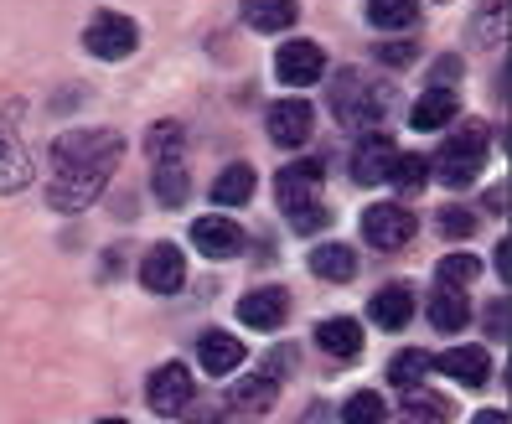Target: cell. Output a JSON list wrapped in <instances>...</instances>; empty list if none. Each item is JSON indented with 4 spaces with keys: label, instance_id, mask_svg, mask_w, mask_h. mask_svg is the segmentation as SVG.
Masks as SVG:
<instances>
[{
    "label": "cell",
    "instance_id": "1",
    "mask_svg": "<svg viewBox=\"0 0 512 424\" xmlns=\"http://www.w3.org/2000/svg\"><path fill=\"white\" fill-rule=\"evenodd\" d=\"M145 150H150V192H156V202L161 207H187V197H192V166H187L182 125H176V119L150 125Z\"/></svg>",
    "mask_w": 512,
    "mask_h": 424
},
{
    "label": "cell",
    "instance_id": "2",
    "mask_svg": "<svg viewBox=\"0 0 512 424\" xmlns=\"http://www.w3.org/2000/svg\"><path fill=\"white\" fill-rule=\"evenodd\" d=\"M388 104H394V94H388L378 78L357 73V68H342L337 83H331V114H337L347 130H373L388 114Z\"/></svg>",
    "mask_w": 512,
    "mask_h": 424
},
{
    "label": "cell",
    "instance_id": "3",
    "mask_svg": "<svg viewBox=\"0 0 512 424\" xmlns=\"http://www.w3.org/2000/svg\"><path fill=\"white\" fill-rule=\"evenodd\" d=\"M430 166H435V176L445 181V187H471V181L481 176V166H487V125L450 130Z\"/></svg>",
    "mask_w": 512,
    "mask_h": 424
},
{
    "label": "cell",
    "instance_id": "4",
    "mask_svg": "<svg viewBox=\"0 0 512 424\" xmlns=\"http://www.w3.org/2000/svg\"><path fill=\"white\" fill-rule=\"evenodd\" d=\"M114 166L109 161H94V166H57L52 181H47V207L52 212H83L104 187H109Z\"/></svg>",
    "mask_w": 512,
    "mask_h": 424
},
{
    "label": "cell",
    "instance_id": "5",
    "mask_svg": "<svg viewBox=\"0 0 512 424\" xmlns=\"http://www.w3.org/2000/svg\"><path fill=\"white\" fill-rule=\"evenodd\" d=\"M119 130H68L52 140V166H94V161H109L119 166Z\"/></svg>",
    "mask_w": 512,
    "mask_h": 424
},
{
    "label": "cell",
    "instance_id": "6",
    "mask_svg": "<svg viewBox=\"0 0 512 424\" xmlns=\"http://www.w3.org/2000/svg\"><path fill=\"white\" fill-rule=\"evenodd\" d=\"M83 47H88V57H99V63H125V57L140 47V26L130 16H119V11H104V16L88 21Z\"/></svg>",
    "mask_w": 512,
    "mask_h": 424
},
{
    "label": "cell",
    "instance_id": "7",
    "mask_svg": "<svg viewBox=\"0 0 512 424\" xmlns=\"http://www.w3.org/2000/svg\"><path fill=\"white\" fill-rule=\"evenodd\" d=\"M414 212L399 207V202H373L363 212V238H368V249H404L409 238H414Z\"/></svg>",
    "mask_w": 512,
    "mask_h": 424
},
{
    "label": "cell",
    "instance_id": "8",
    "mask_svg": "<svg viewBox=\"0 0 512 424\" xmlns=\"http://www.w3.org/2000/svg\"><path fill=\"white\" fill-rule=\"evenodd\" d=\"M145 399L156 414H182L192 404V368L187 362H161L145 383Z\"/></svg>",
    "mask_w": 512,
    "mask_h": 424
},
{
    "label": "cell",
    "instance_id": "9",
    "mask_svg": "<svg viewBox=\"0 0 512 424\" xmlns=\"http://www.w3.org/2000/svg\"><path fill=\"white\" fill-rule=\"evenodd\" d=\"M394 140H388L383 130H363L352 145V181L357 187H378V181H388V166H394Z\"/></svg>",
    "mask_w": 512,
    "mask_h": 424
},
{
    "label": "cell",
    "instance_id": "10",
    "mask_svg": "<svg viewBox=\"0 0 512 424\" xmlns=\"http://www.w3.org/2000/svg\"><path fill=\"white\" fill-rule=\"evenodd\" d=\"M140 280L150 295H176L187 280V254L176 249V244H156V249H145L140 259Z\"/></svg>",
    "mask_w": 512,
    "mask_h": 424
},
{
    "label": "cell",
    "instance_id": "11",
    "mask_svg": "<svg viewBox=\"0 0 512 424\" xmlns=\"http://www.w3.org/2000/svg\"><path fill=\"white\" fill-rule=\"evenodd\" d=\"M269 140L275 145H285V150H295V145H306L311 140V130H316V109L306 104V99H280L275 109H269Z\"/></svg>",
    "mask_w": 512,
    "mask_h": 424
},
{
    "label": "cell",
    "instance_id": "12",
    "mask_svg": "<svg viewBox=\"0 0 512 424\" xmlns=\"http://www.w3.org/2000/svg\"><path fill=\"white\" fill-rule=\"evenodd\" d=\"M192 249L202 254V259H238L244 254V228H238L233 218H197L192 223Z\"/></svg>",
    "mask_w": 512,
    "mask_h": 424
},
{
    "label": "cell",
    "instance_id": "13",
    "mask_svg": "<svg viewBox=\"0 0 512 424\" xmlns=\"http://www.w3.org/2000/svg\"><path fill=\"white\" fill-rule=\"evenodd\" d=\"M326 73V52L316 42H280L275 52V78L290 83V88H306Z\"/></svg>",
    "mask_w": 512,
    "mask_h": 424
},
{
    "label": "cell",
    "instance_id": "14",
    "mask_svg": "<svg viewBox=\"0 0 512 424\" xmlns=\"http://www.w3.org/2000/svg\"><path fill=\"white\" fill-rule=\"evenodd\" d=\"M285 316H290V295L280 285H259L238 300V321L249 331H275V326H285Z\"/></svg>",
    "mask_w": 512,
    "mask_h": 424
},
{
    "label": "cell",
    "instance_id": "15",
    "mask_svg": "<svg viewBox=\"0 0 512 424\" xmlns=\"http://www.w3.org/2000/svg\"><path fill=\"white\" fill-rule=\"evenodd\" d=\"M275 197H280L285 212L316 202V197H321V161H290V166L275 176Z\"/></svg>",
    "mask_w": 512,
    "mask_h": 424
},
{
    "label": "cell",
    "instance_id": "16",
    "mask_svg": "<svg viewBox=\"0 0 512 424\" xmlns=\"http://www.w3.org/2000/svg\"><path fill=\"white\" fill-rule=\"evenodd\" d=\"M197 362H202V373L228 378V373L244 368V342H238L233 331H202V342H197Z\"/></svg>",
    "mask_w": 512,
    "mask_h": 424
},
{
    "label": "cell",
    "instance_id": "17",
    "mask_svg": "<svg viewBox=\"0 0 512 424\" xmlns=\"http://www.w3.org/2000/svg\"><path fill=\"white\" fill-rule=\"evenodd\" d=\"M461 114V99H456V88H425V94L414 99V109H409V125L414 130H440V125H450V119Z\"/></svg>",
    "mask_w": 512,
    "mask_h": 424
},
{
    "label": "cell",
    "instance_id": "18",
    "mask_svg": "<svg viewBox=\"0 0 512 424\" xmlns=\"http://www.w3.org/2000/svg\"><path fill=\"white\" fill-rule=\"evenodd\" d=\"M368 316H373V326H383V331H404L409 316H414V290H409L404 280H399V285H383V290L373 295Z\"/></svg>",
    "mask_w": 512,
    "mask_h": 424
},
{
    "label": "cell",
    "instance_id": "19",
    "mask_svg": "<svg viewBox=\"0 0 512 424\" xmlns=\"http://www.w3.org/2000/svg\"><path fill=\"white\" fill-rule=\"evenodd\" d=\"M440 373H450L461 388H481L492 378V357H487V347H450L440 357Z\"/></svg>",
    "mask_w": 512,
    "mask_h": 424
},
{
    "label": "cell",
    "instance_id": "20",
    "mask_svg": "<svg viewBox=\"0 0 512 424\" xmlns=\"http://www.w3.org/2000/svg\"><path fill=\"white\" fill-rule=\"evenodd\" d=\"M306 264H311L316 280H331V285L357 280V249H352V244H316Z\"/></svg>",
    "mask_w": 512,
    "mask_h": 424
},
{
    "label": "cell",
    "instance_id": "21",
    "mask_svg": "<svg viewBox=\"0 0 512 424\" xmlns=\"http://www.w3.org/2000/svg\"><path fill=\"white\" fill-rule=\"evenodd\" d=\"M316 347L347 362V357L363 352V326H357L352 316H326V321L316 326Z\"/></svg>",
    "mask_w": 512,
    "mask_h": 424
},
{
    "label": "cell",
    "instance_id": "22",
    "mask_svg": "<svg viewBox=\"0 0 512 424\" xmlns=\"http://www.w3.org/2000/svg\"><path fill=\"white\" fill-rule=\"evenodd\" d=\"M244 21L254 26V32L275 37V32H290V26L300 21V6L295 0H244Z\"/></svg>",
    "mask_w": 512,
    "mask_h": 424
},
{
    "label": "cell",
    "instance_id": "23",
    "mask_svg": "<svg viewBox=\"0 0 512 424\" xmlns=\"http://www.w3.org/2000/svg\"><path fill=\"white\" fill-rule=\"evenodd\" d=\"M466 321H471L466 290H461V285H440V290L430 295V326H435V331H461Z\"/></svg>",
    "mask_w": 512,
    "mask_h": 424
},
{
    "label": "cell",
    "instance_id": "24",
    "mask_svg": "<svg viewBox=\"0 0 512 424\" xmlns=\"http://www.w3.org/2000/svg\"><path fill=\"white\" fill-rule=\"evenodd\" d=\"M26 181H32V156L0 130V192H21Z\"/></svg>",
    "mask_w": 512,
    "mask_h": 424
},
{
    "label": "cell",
    "instance_id": "25",
    "mask_svg": "<svg viewBox=\"0 0 512 424\" xmlns=\"http://www.w3.org/2000/svg\"><path fill=\"white\" fill-rule=\"evenodd\" d=\"M249 197H254V166L233 161V166L213 181V202H218V207H244Z\"/></svg>",
    "mask_w": 512,
    "mask_h": 424
},
{
    "label": "cell",
    "instance_id": "26",
    "mask_svg": "<svg viewBox=\"0 0 512 424\" xmlns=\"http://www.w3.org/2000/svg\"><path fill=\"white\" fill-rule=\"evenodd\" d=\"M430 373H435V357L419 352V347H404L394 362H388V383H399V388H419Z\"/></svg>",
    "mask_w": 512,
    "mask_h": 424
},
{
    "label": "cell",
    "instance_id": "27",
    "mask_svg": "<svg viewBox=\"0 0 512 424\" xmlns=\"http://www.w3.org/2000/svg\"><path fill=\"white\" fill-rule=\"evenodd\" d=\"M419 16V0H368V21L378 32H404Z\"/></svg>",
    "mask_w": 512,
    "mask_h": 424
},
{
    "label": "cell",
    "instance_id": "28",
    "mask_svg": "<svg viewBox=\"0 0 512 424\" xmlns=\"http://www.w3.org/2000/svg\"><path fill=\"white\" fill-rule=\"evenodd\" d=\"M342 424H388V409H383V393L363 388L352 393V399L342 404Z\"/></svg>",
    "mask_w": 512,
    "mask_h": 424
},
{
    "label": "cell",
    "instance_id": "29",
    "mask_svg": "<svg viewBox=\"0 0 512 424\" xmlns=\"http://www.w3.org/2000/svg\"><path fill=\"white\" fill-rule=\"evenodd\" d=\"M388 181H394L399 192H419L430 181V161L425 156H394V166H388Z\"/></svg>",
    "mask_w": 512,
    "mask_h": 424
},
{
    "label": "cell",
    "instance_id": "30",
    "mask_svg": "<svg viewBox=\"0 0 512 424\" xmlns=\"http://www.w3.org/2000/svg\"><path fill=\"white\" fill-rule=\"evenodd\" d=\"M275 393H280V378L259 373V378H249V383L233 388V404H238V409H264L269 399H275Z\"/></svg>",
    "mask_w": 512,
    "mask_h": 424
},
{
    "label": "cell",
    "instance_id": "31",
    "mask_svg": "<svg viewBox=\"0 0 512 424\" xmlns=\"http://www.w3.org/2000/svg\"><path fill=\"white\" fill-rule=\"evenodd\" d=\"M481 275V259L476 254H445L440 259V285H471Z\"/></svg>",
    "mask_w": 512,
    "mask_h": 424
},
{
    "label": "cell",
    "instance_id": "32",
    "mask_svg": "<svg viewBox=\"0 0 512 424\" xmlns=\"http://www.w3.org/2000/svg\"><path fill=\"white\" fill-rule=\"evenodd\" d=\"M450 419V404L445 399H414L409 409H399L394 424H445Z\"/></svg>",
    "mask_w": 512,
    "mask_h": 424
},
{
    "label": "cell",
    "instance_id": "33",
    "mask_svg": "<svg viewBox=\"0 0 512 424\" xmlns=\"http://www.w3.org/2000/svg\"><path fill=\"white\" fill-rule=\"evenodd\" d=\"M285 218H290V228L295 233H321L326 223H331V207L316 197V202H306V207H295V212H285Z\"/></svg>",
    "mask_w": 512,
    "mask_h": 424
},
{
    "label": "cell",
    "instance_id": "34",
    "mask_svg": "<svg viewBox=\"0 0 512 424\" xmlns=\"http://www.w3.org/2000/svg\"><path fill=\"white\" fill-rule=\"evenodd\" d=\"M440 233L445 238H471L476 233V212L471 207H445L440 212Z\"/></svg>",
    "mask_w": 512,
    "mask_h": 424
},
{
    "label": "cell",
    "instance_id": "35",
    "mask_svg": "<svg viewBox=\"0 0 512 424\" xmlns=\"http://www.w3.org/2000/svg\"><path fill=\"white\" fill-rule=\"evenodd\" d=\"M414 57H419L414 42H383V47H378V63H388V68H409Z\"/></svg>",
    "mask_w": 512,
    "mask_h": 424
},
{
    "label": "cell",
    "instance_id": "36",
    "mask_svg": "<svg viewBox=\"0 0 512 424\" xmlns=\"http://www.w3.org/2000/svg\"><path fill=\"white\" fill-rule=\"evenodd\" d=\"M487 337L492 342H507V295H497L487 306Z\"/></svg>",
    "mask_w": 512,
    "mask_h": 424
},
{
    "label": "cell",
    "instance_id": "37",
    "mask_svg": "<svg viewBox=\"0 0 512 424\" xmlns=\"http://www.w3.org/2000/svg\"><path fill=\"white\" fill-rule=\"evenodd\" d=\"M461 78V57H440V63L430 68V88H450Z\"/></svg>",
    "mask_w": 512,
    "mask_h": 424
},
{
    "label": "cell",
    "instance_id": "38",
    "mask_svg": "<svg viewBox=\"0 0 512 424\" xmlns=\"http://www.w3.org/2000/svg\"><path fill=\"white\" fill-rule=\"evenodd\" d=\"M487 212H492V218H502V212H507V187H502V181L487 192Z\"/></svg>",
    "mask_w": 512,
    "mask_h": 424
},
{
    "label": "cell",
    "instance_id": "39",
    "mask_svg": "<svg viewBox=\"0 0 512 424\" xmlns=\"http://www.w3.org/2000/svg\"><path fill=\"white\" fill-rule=\"evenodd\" d=\"M497 275H502V280H512V244H507V238L497 244Z\"/></svg>",
    "mask_w": 512,
    "mask_h": 424
},
{
    "label": "cell",
    "instance_id": "40",
    "mask_svg": "<svg viewBox=\"0 0 512 424\" xmlns=\"http://www.w3.org/2000/svg\"><path fill=\"white\" fill-rule=\"evenodd\" d=\"M471 424H507V409H481Z\"/></svg>",
    "mask_w": 512,
    "mask_h": 424
},
{
    "label": "cell",
    "instance_id": "41",
    "mask_svg": "<svg viewBox=\"0 0 512 424\" xmlns=\"http://www.w3.org/2000/svg\"><path fill=\"white\" fill-rule=\"evenodd\" d=\"M99 424H125V419H99Z\"/></svg>",
    "mask_w": 512,
    "mask_h": 424
}]
</instances>
